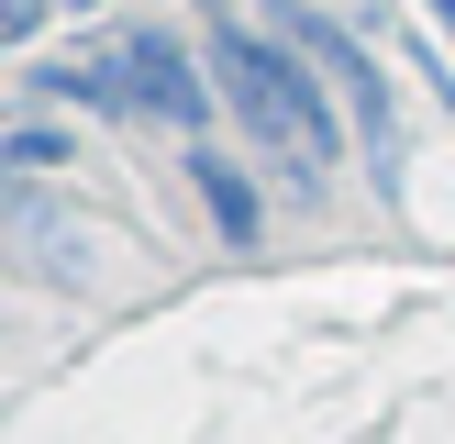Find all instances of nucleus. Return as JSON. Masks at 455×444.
<instances>
[{
    "mask_svg": "<svg viewBox=\"0 0 455 444\" xmlns=\"http://www.w3.org/2000/svg\"><path fill=\"white\" fill-rule=\"evenodd\" d=\"M212 78H222V111H234L244 133H256V155L278 167V189H323L333 178V155H345V89L323 78V67L300 56V44L278 34V22H234V12H212Z\"/></svg>",
    "mask_w": 455,
    "mask_h": 444,
    "instance_id": "obj_1",
    "label": "nucleus"
},
{
    "mask_svg": "<svg viewBox=\"0 0 455 444\" xmlns=\"http://www.w3.org/2000/svg\"><path fill=\"white\" fill-rule=\"evenodd\" d=\"M123 78H133V111L167 123V133H212V111H222L212 44H178V34H156V22L123 34Z\"/></svg>",
    "mask_w": 455,
    "mask_h": 444,
    "instance_id": "obj_2",
    "label": "nucleus"
},
{
    "mask_svg": "<svg viewBox=\"0 0 455 444\" xmlns=\"http://www.w3.org/2000/svg\"><path fill=\"white\" fill-rule=\"evenodd\" d=\"M22 100H78V111H100V123H145V111H133V78H123V34L78 44V56H34L22 67Z\"/></svg>",
    "mask_w": 455,
    "mask_h": 444,
    "instance_id": "obj_3",
    "label": "nucleus"
},
{
    "mask_svg": "<svg viewBox=\"0 0 455 444\" xmlns=\"http://www.w3.org/2000/svg\"><path fill=\"white\" fill-rule=\"evenodd\" d=\"M178 167H189V189H200V211H212L222 244H267V189L212 145V133H189V145H178Z\"/></svg>",
    "mask_w": 455,
    "mask_h": 444,
    "instance_id": "obj_4",
    "label": "nucleus"
},
{
    "mask_svg": "<svg viewBox=\"0 0 455 444\" xmlns=\"http://www.w3.org/2000/svg\"><path fill=\"white\" fill-rule=\"evenodd\" d=\"M67 155H78V133L44 123V100H22V111H12V133H0V167H12V178H56Z\"/></svg>",
    "mask_w": 455,
    "mask_h": 444,
    "instance_id": "obj_5",
    "label": "nucleus"
},
{
    "mask_svg": "<svg viewBox=\"0 0 455 444\" xmlns=\"http://www.w3.org/2000/svg\"><path fill=\"white\" fill-rule=\"evenodd\" d=\"M422 12H434V22H444V34H455V0H422Z\"/></svg>",
    "mask_w": 455,
    "mask_h": 444,
    "instance_id": "obj_6",
    "label": "nucleus"
}]
</instances>
